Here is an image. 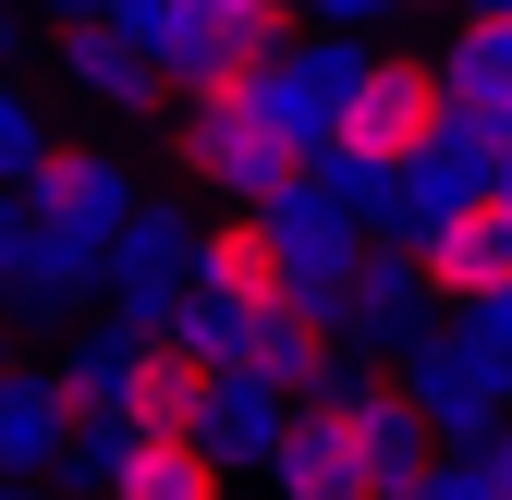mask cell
<instances>
[{
  "label": "cell",
  "mask_w": 512,
  "mask_h": 500,
  "mask_svg": "<svg viewBox=\"0 0 512 500\" xmlns=\"http://www.w3.org/2000/svg\"><path fill=\"white\" fill-rule=\"evenodd\" d=\"M183 171L208 183V196L232 208V220H256L269 196H293V183L317 171L269 110H256V86H220V98H196V122H183Z\"/></svg>",
  "instance_id": "cell-1"
},
{
  "label": "cell",
  "mask_w": 512,
  "mask_h": 500,
  "mask_svg": "<svg viewBox=\"0 0 512 500\" xmlns=\"http://www.w3.org/2000/svg\"><path fill=\"white\" fill-rule=\"evenodd\" d=\"M256 220H269V244H281V269H293V293H305V305H342V281L366 269V244H378V232L330 196V183H317V171L293 183V196H269Z\"/></svg>",
  "instance_id": "cell-7"
},
{
  "label": "cell",
  "mask_w": 512,
  "mask_h": 500,
  "mask_svg": "<svg viewBox=\"0 0 512 500\" xmlns=\"http://www.w3.org/2000/svg\"><path fill=\"white\" fill-rule=\"evenodd\" d=\"M49 147H61V135H49V110H37V86H13V74H0V196H25Z\"/></svg>",
  "instance_id": "cell-21"
},
{
  "label": "cell",
  "mask_w": 512,
  "mask_h": 500,
  "mask_svg": "<svg viewBox=\"0 0 512 500\" xmlns=\"http://www.w3.org/2000/svg\"><path fill=\"white\" fill-rule=\"evenodd\" d=\"M208 391H220V366H208L196 342L147 330V354H135V427H159V440H196V427H208Z\"/></svg>",
  "instance_id": "cell-17"
},
{
  "label": "cell",
  "mask_w": 512,
  "mask_h": 500,
  "mask_svg": "<svg viewBox=\"0 0 512 500\" xmlns=\"http://www.w3.org/2000/svg\"><path fill=\"white\" fill-rule=\"evenodd\" d=\"M488 464H500V488H512V427H500V440H488Z\"/></svg>",
  "instance_id": "cell-27"
},
{
  "label": "cell",
  "mask_w": 512,
  "mask_h": 500,
  "mask_svg": "<svg viewBox=\"0 0 512 500\" xmlns=\"http://www.w3.org/2000/svg\"><path fill=\"white\" fill-rule=\"evenodd\" d=\"M427 281H439V305H476V293H512V208L500 196H476L464 220H439L427 244Z\"/></svg>",
  "instance_id": "cell-15"
},
{
  "label": "cell",
  "mask_w": 512,
  "mask_h": 500,
  "mask_svg": "<svg viewBox=\"0 0 512 500\" xmlns=\"http://www.w3.org/2000/svg\"><path fill=\"white\" fill-rule=\"evenodd\" d=\"M427 305H439L427 257L378 232V244H366V269H354L342 305H330V330H342V354H403V342H427Z\"/></svg>",
  "instance_id": "cell-9"
},
{
  "label": "cell",
  "mask_w": 512,
  "mask_h": 500,
  "mask_svg": "<svg viewBox=\"0 0 512 500\" xmlns=\"http://www.w3.org/2000/svg\"><path fill=\"white\" fill-rule=\"evenodd\" d=\"M0 488H13V476H0Z\"/></svg>",
  "instance_id": "cell-30"
},
{
  "label": "cell",
  "mask_w": 512,
  "mask_h": 500,
  "mask_svg": "<svg viewBox=\"0 0 512 500\" xmlns=\"http://www.w3.org/2000/svg\"><path fill=\"white\" fill-rule=\"evenodd\" d=\"M391 379H403V391L427 403V427H439V440H452V452H488V440H500V415H512V403L488 391V366H476V354H464L452 330H427V342H403V354H391Z\"/></svg>",
  "instance_id": "cell-10"
},
{
  "label": "cell",
  "mask_w": 512,
  "mask_h": 500,
  "mask_svg": "<svg viewBox=\"0 0 512 500\" xmlns=\"http://www.w3.org/2000/svg\"><path fill=\"white\" fill-rule=\"evenodd\" d=\"M305 13H317V25H342V37H366L378 13H391V0H305Z\"/></svg>",
  "instance_id": "cell-24"
},
{
  "label": "cell",
  "mask_w": 512,
  "mask_h": 500,
  "mask_svg": "<svg viewBox=\"0 0 512 500\" xmlns=\"http://www.w3.org/2000/svg\"><path fill=\"white\" fill-rule=\"evenodd\" d=\"M13 49H25V13H13V0H0V61H13Z\"/></svg>",
  "instance_id": "cell-26"
},
{
  "label": "cell",
  "mask_w": 512,
  "mask_h": 500,
  "mask_svg": "<svg viewBox=\"0 0 512 500\" xmlns=\"http://www.w3.org/2000/svg\"><path fill=\"white\" fill-rule=\"evenodd\" d=\"M196 293L244 305V318H269V305H293V269H281L269 220H208V244H196Z\"/></svg>",
  "instance_id": "cell-16"
},
{
  "label": "cell",
  "mask_w": 512,
  "mask_h": 500,
  "mask_svg": "<svg viewBox=\"0 0 512 500\" xmlns=\"http://www.w3.org/2000/svg\"><path fill=\"white\" fill-rule=\"evenodd\" d=\"M49 74H61V98L74 110H98V122H135L171 74H159V49L122 25V13H86V25H61V49H49Z\"/></svg>",
  "instance_id": "cell-8"
},
{
  "label": "cell",
  "mask_w": 512,
  "mask_h": 500,
  "mask_svg": "<svg viewBox=\"0 0 512 500\" xmlns=\"http://www.w3.org/2000/svg\"><path fill=\"white\" fill-rule=\"evenodd\" d=\"M476 196H488V159H476V147H452V135H439L427 159H403V220H391V244H427L439 220H464Z\"/></svg>",
  "instance_id": "cell-19"
},
{
  "label": "cell",
  "mask_w": 512,
  "mask_h": 500,
  "mask_svg": "<svg viewBox=\"0 0 512 500\" xmlns=\"http://www.w3.org/2000/svg\"><path fill=\"white\" fill-rule=\"evenodd\" d=\"M61 452H74V403H61L49 366H0V476L37 488L61 476Z\"/></svg>",
  "instance_id": "cell-14"
},
{
  "label": "cell",
  "mask_w": 512,
  "mask_h": 500,
  "mask_svg": "<svg viewBox=\"0 0 512 500\" xmlns=\"http://www.w3.org/2000/svg\"><path fill=\"white\" fill-rule=\"evenodd\" d=\"M452 342L488 366V391L512 403V293H476V305H452Z\"/></svg>",
  "instance_id": "cell-22"
},
{
  "label": "cell",
  "mask_w": 512,
  "mask_h": 500,
  "mask_svg": "<svg viewBox=\"0 0 512 500\" xmlns=\"http://www.w3.org/2000/svg\"><path fill=\"white\" fill-rule=\"evenodd\" d=\"M25 208L49 220V232H74V244H122V220L147 208V183H135V159L122 147H49L37 159V183H25Z\"/></svg>",
  "instance_id": "cell-6"
},
{
  "label": "cell",
  "mask_w": 512,
  "mask_h": 500,
  "mask_svg": "<svg viewBox=\"0 0 512 500\" xmlns=\"http://www.w3.org/2000/svg\"><path fill=\"white\" fill-rule=\"evenodd\" d=\"M196 244H208L196 208H183V196H147L135 220H122V244H110V305L135 330H171V305L196 293Z\"/></svg>",
  "instance_id": "cell-4"
},
{
  "label": "cell",
  "mask_w": 512,
  "mask_h": 500,
  "mask_svg": "<svg viewBox=\"0 0 512 500\" xmlns=\"http://www.w3.org/2000/svg\"><path fill=\"white\" fill-rule=\"evenodd\" d=\"M488 196H500V208H512V159H500V171H488Z\"/></svg>",
  "instance_id": "cell-28"
},
{
  "label": "cell",
  "mask_w": 512,
  "mask_h": 500,
  "mask_svg": "<svg viewBox=\"0 0 512 500\" xmlns=\"http://www.w3.org/2000/svg\"><path fill=\"white\" fill-rule=\"evenodd\" d=\"M415 500H512V488H500V464H488V452H439V476H427Z\"/></svg>",
  "instance_id": "cell-23"
},
{
  "label": "cell",
  "mask_w": 512,
  "mask_h": 500,
  "mask_svg": "<svg viewBox=\"0 0 512 500\" xmlns=\"http://www.w3.org/2000/svg\"><path fill=\"white\" fill-rule=\"evenodd\" d=\"M135 354H147V330L122 318V305H110L98 330L61 342L49 379H61V403H74V427H135Z\"/></svg>",
  "instance_id": "cell-12"
},
{
  "label": "cell",
  "mask_w": 512,
  "mask_h": 500,
  "mask_svg": "<svg viewBox=\"0 0 512 500\" xmlns=\"http://www.w3.org/2000/svg\"><path fill=\"white\" fill-rule=\"evenodd\" d=\"M439 74H452V110H512V13H464Z\"/></svg>",
  "instance_id": "cell-20"
},
{
  "label": "cell",
  "mask_w": 512,
  "mask_h": 500,
  "mask_svg": "<svg viewBox=\"0 0 512 500\" xmlns=\"http://www.w3.org/2000/svg\"><path fill=\"white\" fill-rule=\"evenodd\" d=\"M269 488H281V500H378V476H366V440H354L342 391L293 403V440L269 452Z\"/></svg>",
  "instance_id": "cell-11"
},
{
  "label": "cell",
  "mask_w": 512,
  "mask_h": 500,
  "mask_svg": "<svg viewBox=\"0 0 512 500\" xmlns=\"http://www.w3.org/2000/svg\"><path fill=\"white\" fill-rule=\"evenodd\" d=\"M220 488H232V476H220V452H208V440H159V427H135L98 500H220Z\"/></svg>",
  "instance_id": "cell-18"
},
{
  "label": "cell",
  "mask_w": 512,
  "mask_h": 500,
  "mask_svg": "<svg viewBox=\"0 0 512 500\" xmlns=\"http://www.w3.org/2000/svg\"><path fill=\"white\" fill-rule=\"evenodd\" d=\"M196 440L220 452V476H269V452L293 440V391L281 379H256V366H220V391H208V427Z\"/></svg>",
  "instance_id": "cell-13"
},
{
  "label": "cell",
  "mask_w": 512,
  "mask_h": 500,
  "mask_svg": "<svg viewBox=\"0 0 512 500\" xmlns=\"http://www.w3.org/2000/svg\"><path fill=\"white\" fill-rule=\"evenodd\" d=\"M0 500H13V488H0ZM25 500H49V488H25Z\"/></svg>",
  "instance_id": "cell-29"
},
{
  "label": "cell",
  "mask_w": 512,
  "mask_h": 500,
  "mask_svg": "<svg viewBox=\"0 0 512 500\" xmlns=\"http://www.w3.org/2000/svg\"><path fill=\"white\" fill-rule=\"evenodd\" d=\"M86 293H110V257L74 244V232H49L13 196V208H0V305H13V318H74Z\"/></svg>",
  "instance_id": "cell-5"
},
{
  "label": "cell",
  "mask_w": 512,
  "mask_h": 500,
  "mask_svg": "<svg viewBox=\"0 0 512 500\" xmlns=\"http://www.w3.org/2000/svg\"><path fill=\"white\" fill-rule=\"evenodd\" d=\"M49 13H61V25H86V13H122V0H49Z\"/></svg>",
  "instance_id": "cell-25"
},
{
  "label": "cell",
  "mask_w": 512,
  "mask_h": 500,
  "mask_svg": "<svg viewBox=\"0 0 512 500\" xmlns=\"http://www.w3.org/2000/svg\"><path fill=\"white\" fill-rule=\"evenodd\" d=\"M354 74H366V37H342V25H305V37H281L269 61H256V110H269L281 122V135L317 159V147H330L342 135V110H354Z\"/></svg>",
  "instance_id": "cell-3"
},
{
  "label": "cell",
  "mask_w": 512,
  "mask_h": 500,
  "mask_svg": "<svg viewBox=\"0 0 512 500\" xmlns=\"http://www.w3.org/2000/svg\"><path fill=\"white\" fill-rule=\"evenodd\" d=\"M439 135H452V74L415 49H366V74H354V110H342V135L330 147H366V159H427Z\"/></svg>",
  "instance_id": "cell-2"
}]
</instances>
